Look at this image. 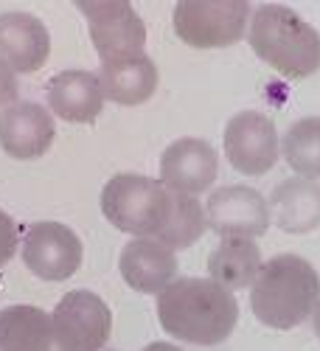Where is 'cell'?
I'll use <instances>...</instances> for the list:
<instances>
[{
	"instance_id": "7",
	"label": "cell",
	"mask_w": 320,
	"mask_h": 351,
	"mask_svg": "<svg viewBox=\"0 0 320 351\" xmlns=\"http://www.w3.org/2000/svg\"><path fill=\"white\" fill-rule=\"evenodd\" d=\"M23 261L42 281L71 278L84 258L82 239L62 222H34L23 237Z\"/></svg>"
},
{
	"instance_id": "4",
	"label": "cell",
	"mask_w": 320,
	"mask_h": 351,
	"mask_svg": "<svg viewBox=\"0 0 320 351\" xmlns=\"http://www.w3.org/2000/svg\"><path fill=\"white\" fill-rule=\"evenodd\" d=\"M171 211V191L143 174H115L101 191V214L135 239H158Z\"/></svg>"
},
{
	"instance_id": "16",
	"label": "cell",
	"mask_w": 320,
	"mask_h": 351,
	"mask_svg": "<svg viewBox=\"0 0 320 351\" xmlns=\"http://www.w3.org/2000/svg\"><path fill=\"white\" fill-rule=\"evenodd\" d=\"M45 96L51 110L62 121L71 124H90L99 119L104 107V90L99 73L90 71H62L48 79Z\"/></svg>"
},
{
	"instance_id": "1",
	"label": "cell",
	"mask_w": 320,
	"mask_h": 351,
	"mask_svg": "<svg viewBox=\"0 0 320 351\" xmlns=\"http://www.w3.org/2000/svg\"><path fill=\"white\" fill-rule=\"evenodd\" d=\"M158 320L180 343L217 346L234 335L239 304L214 278H177L158 295Z\"/></svg>"
},
{
	"instance_id": "20",
	"label": "cell",
	"mask_w": 320,
	"mask_h": 351,
	"mask_svg": "<svg viewBox=\"0 0 320 351\" xmlns=\"http://www.w3.org/2000/svg\"><path fill=\"white\" fill-rule=\"evenodd\" d=\"M281 149H284V160L298 171V178L317 180L320 178V115L298 119L284 132Z\"/></svg>"
},
{
	"instance_id": "12",
	"label": "cell",
	"mask_w": 320,
	"mask_h": 351,
	"mask_svg": "<svg viewBox=\"0 0 320 351\" xmlns=\"http://www.w3.org/2000/svg\"><path fill=\"white\" fill-rule=\"evenodd\" d=\"M56 135L51 112L37 101H14L0 112V146L14 160L42 158Z\"/></svg>"
},
{
	"instance_id": "25",
	"label": "cell",
	"mask_w": 320,
	"mask_h": 351,
	"mask_svg": "<svg viewBox=\"0 0 320 351\" xmlns=\"http://www.w3.org/2000/svg\"><path fill=\"white\" fill-rule=\"evenodd\" d=\"M312 324H315V335L320 337V304H317L315 312H312Z\"/></svg>"
},
{
	"instance_id": "24",
	"label": "cell",
	"mask_w": 320,
	"mask_h": 351,
	"mask_svg": "<svg viewBox=\"0 0 320 351\" xmlns=\"http://www.w3.org/2000/svg\"><path fill=\"white\" fill-rule=\"evenodd\" d=\"M143 351H183L180 346H174V343H149Z\"/></svg>"
},
{
	"instance_id": "15",
	"label": "cell",
	"mask_w": 320,
	"mask_h": 351,
	"mask_svg": "<svg viewBox=\"0 0 320 351\" xmlns=\"http://www.w3.org/2000/svg\"><path fill=\"white\" fill-rule=\"evenodd\" d=\"M0 351H71L53 324V315L14 304L0 312Z\"/></svg>"
},
{
	"instance_id": "13",
	"label": "cell",
	"mask_w": 320,
	"mask_h": 351,
	"mask_svg": "<svg viewBox=\"0 0 320 351\" xmlns=\"http://www.w3.org/2000/svg\"><path fill=\"white\" fill-rule=\"evenodd\" d=\"M48 53L51 34L37 14H0V62H6L14 73H34L48 62Z\"/></svg>"
},
{
	"instance_id": "3",
	"label": "cell",
	"mask_w": 320,
	"mask_h": 351,
	"mask_svg": "<svg viewBox=\"0 0 320 351\" xmlns=\"http://www.w3.org/2000/svg\"><path fill=\"white\" fill-rule=\"evenodd\" d=\"M250 48L289 79H304L320 71V34L289 6H258L247 25Z\"/></svg>"
},
{
	"instance_id": "18",
	"label": "cell",
	"mask_w": 320,
	"mask_h": 351,
	"mask_svg": "<svg viewBox=\"0 0 320 351\" xmlns=\"http://www.w3.org/2000/svg\"><path fill=\"white\" fill-rule=\"evenodd\" d=\"M270 214L286 233H309L320 228V183L286 178L270 194Z\"/></svg>"
},
{
	"instance_id": "21",
	"label": "cell",
	"mask_w": 320,
	"mask_h": 351,
	"mask_svg": "<svg viewBox=\"0 0 320 351\" xmlns=\"http://www.w3.org/2000/svg\"><path fill=\"white\" fill-rule=\"evenodd\" d=\"M206 228H208L206 206H199L197 197L171 191V211H169L163 230L158 233V242H163L171 250L191 247L202 233H206Z\"/></svg>"
},
{
	"instance_id": "23",
	"label": "cell",
	"mask_w": 320,
	"mask_h": 351,
	"mask_svg": "<svg viewBox=\"0 0 320 351\" xmlns=\"http://www.w3.org/2000/svg\"><path fill=\"white\" fill-rule=\"evenodd\" d=\"M17 90H20V84H17V73L6 65V62H0V107H12L17 101Z\"/></svg>"
},
{
	"instance_id": "6",
	"label": "cell",
	"mask_w": 320,
	"mask_h": 351,
	"mask_svg": "<svg viewBox=\"0 0 320 351\" xmlns=\"http://www.w3.org/2000/svg\"><path fill=\"white\" fill-rule=\"evenodd\" d=\"M79 12L87 20L93 48L99 51L101 62L140 53L147 45V25L130 3H121V0H84V3H79Z\"/></svg>"
},
{
	"instance_id": "22",
	"label": "cell",
	"mask_w": 320,
	"mask_h": 351,
	"mask_svg": "<svg viewBox=\"0 0 320 351\" xmlns=\"http://www.w3.org/2000/svg\"><path fill=\"white\" fill-rule=\"evenodd\" d=\"M14 253H17V225L6 211H0V267L9 265Z\"/></svg>"
},
{
	"instance_id": "5",
	"label": "cell",
	"mask_w": 320,
	"mask_h": 351,
	"mask_svg": "<svg viewBox=\"0 0 320 351\" xmlns=\"http://www.w3.org/2000/svg\"><path fill=\"white\" fill-rule=\"evenodd\" d=\"M245 0H183L174 9V32L191 48H225L247 34Z\"/></svg>"
},
{
	"instance_id": "10",
	"label": "cell",
	"mask_w": 320,
	"mask_h": 351,
	"mask_svg": "<svg viewBox=\"0 0 320 351\" xmlns=\"http://www.w3.org/2000/svg\"><path fill=\"white\" fill-rule=\"evenodd\" d=\"M206 217L222 239H258L270 228V202L250 186H222L208 197Z\"/></svg>"
},
{
	"instance_id": "9",
	"label": "cell",
	"mask_w": 320,
	"mask_h": 351,
	"mask_svg": "<svg viewBox=\"0 0 320 351\" xmlns=\"http://www.w3.org/2000/svg\"><path fill=\"white\" fill-rule=\"evenodd\" d=\"M53 324L71 351H101L112 332V315L104 298L90 289H71L60 298Z\"/></svg>"
},
{
	"instance_id": "8",
	"label": "cell",
	"mask_w": 320,
	"mask_h": 351,
	"mask_svg": "<svg viewBox=\"0 0 320 351\" xmlns=\"http://www.w3.org/2000/svg\"><path fill=\"white\" fill-rule=\"evenodd\" d=\"M225 155L242 174H267L281 155V138L270 115L258 110L236 112L225 127Z\"/></svg>"
},
{
	"instance_id": "19",
	"label": "cell",
	"mask_w": 320,
	"mask_h": 351,
	"mask_svg": "<svg viewBox=\"0 0 320 351\" xmlns=\"http://www.w3.org/2000/svg\"><path fill=\"white\" fill-rule=\"evenodd\" d=\"M264 261H261V250L256 239H242V237H225L208 256V273L217 284L225 289H245L253 287L258 278Z\"/></svg>"
},
{
	"instance_id": "17",
	"label": "cell",
	"mask_w": 320,
	"mask_h": 351,
	"mask_svg": "<svg viewBox=\"0 0 320 351\" xmlns=\"http://www.w3.org/2000/svg\"><path fill=\"white\" fill-rule=\"evenodd\" d=\"M99 82H101L104 99L124 107L143 104L158 90V65L147 51H140L112 62H101Z\"/></svg>"
},
{
	"instance_id": "14",
	"label": "cell",
	"mask_w": 320,
	"mask_h": 351,
	"mask_svg": "<svg viewBox=\"0 0 320 351\" xmlns=\"http://www.w3.org/2000/svg\"><path fill=\"white\" fill-rule=\"evenodd\" d=\"M119 270L124 281L143 295H160L166 287H171L177 276V256L158 239H132L124 245Z\"/></svg>"
},
{
	"instance_id": "11",
	"label": "cell",
	"mask_w": 320,
	"mask_h": 351,
	"mask_svg": "<svg viewBox=\"0 0 320 351\" xmlns=\"http://www.w3.org/2000/svg\"><path fill=\"white\" fill-rule=\"evenodd\" d=\"M219 158L202 138H177L160 155V183L174 194L197 197L217 183Z\"/></svg>"
},
{
	"instance_id": "2",
	"label": "cell",
	"mask_w": 320,
	"mask_h": 351,
	"mask_svg": "<svg viewBox=\"0 0 320 351\" xmlns=\"http://www.w3.org/2000/svg\"><path fill=\"white\" fill-rule=\"evenodd\" d=\"M320 304V276L306 258L281 253L264 261L250 287L253 315L270 329H295Z\"/></svg>"
}]
</instances>
